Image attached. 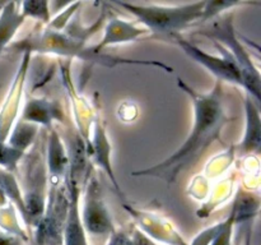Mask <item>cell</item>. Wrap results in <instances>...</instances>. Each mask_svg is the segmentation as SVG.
<instances>
[{
	"mask_svg": "<svg viewBox=\"0 0 261 245\" xmlns=\"http://www.w3.org/2000/svg\"><path fill=\"white\" fill-rule=\"evenodd\" d=\"M219 225L221 224H217L213 225V226L208 227V229L203 230L200 234H198L195 236V239L193 240L190 245H211L212 240L214 239V236L217 235L219 230Z\"/></svg>",
	"mask_w": 261,
	"mask_h": 245,
	"instance_id": "7402d4cb",
	"label": "cell"
},
{
	"mask_svg": "<svg viewBox=\"0 0 261 245\" xmlns=\"http://www.w3.org/2000/svg\"><path fill=\"white\" fill-rule=\"evenodd\" d=\"M245 132L240 142L239 150L244 155L260 152L261 147V116L260 104L252 100L249 94L245 97Z\"/></svg>",
	"mask_w": 261,
	"mask_h": 245,
	"instance_id": "30bf717a",
	"label": "cell"
},
{
	"mask_svg": "<svg viewBox=\"0 0 261 245\" xmlns=\"http://www.w3.org/2000/svg\"><path fill=\"white\" fill-rule=\"evenodd\" d=\"M171 38L173 40V42H176L182 48L184 53L189 58H191L198 64L203 65L204 68L208 69L216 77L217 81L228 82V83L242 87V77L236 61L232 58L231 54L226 48L222 47L221 45L214 42L217 48H218L219 55H212V54H208L201 50V48H199L198 46L191 43L190 41L185 40L181 35H175Z\"/></svg>",
	"mask_w": 261,
	"mask_h": 245,
	"instance_id": "8992f818",
	"label": "cell"
},
{
	"mask_svg": "<svg viewBox=\"0 0 261 245\" xmlns=\"http://www.w3.org/2000/svg\"><path fill=\"white\" fill-rule=\"evenodd\" d=\"M46 163L53 184H60L65 179L69 166V156L65 144L55 129H48Z\"/></svg>",
	"mask_w": 261,
	"mask_h": 245,
	"instance_id": "8fae6325",
	"label": "cell"
},
{
	"mask_svg": "<svg viewBox=\"0 0 261 245\" xmlns=\"http://www.w3.org/2000/svg\"><path fill=\"white\" fill-rule=\"evenodd\" d=\"M114 4L132 13L138 22L145 26L147 31L168 37L180 35V31L186 30L194 23H199L205 7V2L181 5H145L127 2H115Z\"/></svg>",
	"mask_w": 261,
	"mask_h": 245,
	"instance_id": "3957f363",
	"label": "cell"
},
{
	"mask_svg": "<svg viewBox=\"0 0 261 245\" xmlns=\"http://www.w3.org/2000/svg\"><path fill=\"white\" fill-rule=\"evenodd\" d=\"M13 50H20L23 54L38 51V53H54L56 55L69 56V58H78L88 63L101 64L106 66H115L120 64H134V65H152L163 69L167 73H172L173 69L161 61L152 60H132V59L117 58V56L107 55V54L98 53L92 47H86L84 41H79L75 37H68L66 35H61L58 31H47L43 35L35 38H28L22 41L18 45L12 46Z\"/></svg>",
	"mask_w": 261,
	"mask_h": 245,
	"instance_id": "7a4b0ae2",
	"label": "cell"
},
{
	"mask_svg": "<svg viewBox=\"0 0 261 245\" xmlns=\"http://www.w3.org/2000/svg\"><path fill=\"white\" fill-rule=\"evenodd\" d=\"M107 245H155L135 225L125 226L111 232Z\"/></svg>",
	"mask_w": 261,
	"mask_h": 245,
	"instance_id": "2e32d148",
	"label": "cell"
},
{
	"mask_svg": "<svg viewBox=\"0 0 261 245\" xmlns=\"http://www.w3.org/2000/svg\"><path fill=\"white\" fill-rule=\"evenodd\" d=\"M147 32L148 31L145 28L138 27L134 23L126 22V20L119 19V18H112L105 28L102 40L97 45H94L93 48L98 53H103L107 46L133 42Z\"/></svg>",
	"mask_w": 261,
	"mask_h": 245,
	"instance_id": "7c38bea8",
	"label": "cell"
},
{
	"mask_svg": "<svg viewBox=\"0 0 261 245\" xmlns=\"http://www.w3.org/2000/svg\"><path fill=\"white\" fill-rule=\"evenodd\" d=\"M24 152L18 151L9 145L8 143L0 140V167L8 173H13L17 168L18 162L23 157Z\"/></svg>",
	"mask_w": 261,
	"mask_h": 245,
	"instance_id": "ffe728a7",
	"label": "cell"
},
{
	"mask_svg": "<svg viewBox=\"0 0 261 245\" xmlns=\"http://www.w3.org/2000/svg\"><path fill=\"white\" fill-rule=\"evenodd\" d=\"M69 198L65 184H53L46 199L45 212L36 226V245H63Z\"/></svg>",
	"mask_w": 261,
	"mask_h": 245,
	"instance_id": "5b68a950",
	"label": "cell"
},
{
	"mask_svg": "<svg viewBox=\"0 0 261 245\" xmlns=\"http://www.w3.org/2000/svg\"><path fill=\"white\" fill-rule=\"evenodd\" d=\"M219 230L214 239L212 240L211 245H231L232 232L234 227V209L232 206V211L229 216L224 221L219 222Z\"/></svg>",
	"mask_w": 261,
	"mask_h": 245,
	"instance_id": "44dd1931",
	"label": "cell"
},
{
	"mask_svg": "<svg viewBox=\"0 0 261 245\" xmlns=\"http://www.w3.org/2000/svg\"><path fill=\"white\" fill-rule=\"evenodd\" d=\"M198 35L212 38L214 42L226 48L236 61L242 77V87L252 100L260 104V70L252 61L249 51L239 41L233 27V14L228 13L217 20H213L211 26L198 30Z\"/></svg>",
	"mask_w": 261,
	"mask_h": 245,
	"instance_id": "277c9868",
	"label": "cell"
},
{
	"mask_svg": "<svg viewBox=\"0 0 261 245\" xmlns=\"http://www.w3.org/2000/svg\"><path fill=\"white\" fill-rule=\"evenodd\" d=\"M18 5L15 2L5 3L0 10V54L12 42L25 20Z\"/></svg>",
	"mask_w": 261,
	"mask_h": 245,
	"instance_id": "5bb4252c",
	"label": "cell"
},
{
	"mask_svg": "<svg viewBox=\"0 0 261 245\" xmlns=\"http://www.w3.org/2000/svg\"><path fill=\"white\" fill-rule=\"evenodd\" d=\"M20 13L24 18H35L42 23H50L48 2H23L20 3Z\"/></svg>",
	"mask_w": 261,
	"mask_h": 245,
	"instance_id": "d6986e66",
	"label": "cell"
},
{
	"mask_svg": "<svg viewBox=\"0 0 261 245\" xmlns=\"http://www.w3.org/2000/svg\"><path fill=\"white\" fill-rule=\"evenodd\" d=\"M0 245H22L20 240L14 234H2L0 232Z\"/></svg>",
	"mask_w": 261,
	"mask_h": 245,
	"instance_id": "603a6c76",
	"label": "cell"
},
{
	"mask_svg": "<svg viewBox=\"0 0 261 245\" xmlns=\"http://www.w3.org/2000/svg\"><path fill=\"white\" fill-rule=\"evenodd\" d=\"M87 153H88V157L92 158L94 165L101 167L107 174L117 195L122 201V204H126L127 201L122 193L121 186H120L116 176H115L114 168H112L111 144H110V140L107 138L106 129L99 120H96L93 124V137H92V142L87 147Z\"/></svg>",
	"mask_w": 261,
	"mask_h": 245,
	"instance_id": "9c48e42d",
	"label": "cell"
},
{
	"mask_svg": "<svg viewBox=\"0 0 261 245\" xmlns=\"http://www.w3.org/2000/svg\"><path fill=\"white\" fill-rule=\"evenodd\" d=\"M84 185H86V193H84L83 209L81 213L84 230L87 234L93 236H105V235L110 236L115 230L114 222L102 197L98 179L92 173V170L87 176Z\"/></svg>",
	"mask_w": 261,
	"mask_h": 245,
	"instance_id": "52a82bcc",
	"label": "cell"
},
{
	"mask_svg": "<svg viewBox=\"0 0 261 245\" xmlns=\"http://www.w3.org/2000/svg\"><path fill=\"white\" fill-rule=\"evenodd\" d=\"M244 4H250V3L236 2V0H217V2H205V7L203 9L200 22H206V20L214 19V18L221 17L222 13L226 10H232L236 7H241Z\"/></svg>",
	"mask_w": 261,
	"mask_h": 245,
	"instance_id": "ac0fdd59",
	"label": "cell"
},
{
	"mask_svg": "<svg viewBox=\"0 0 261 245\" xmlns=\"http://www.w3.org/2000/svg\"><path fill=\"white\" fill-rule=\"evenodd\" d=\"M177 86L193 102L194 122L191 132L178 150L166 160L152 167L134 171L133 176H153L172 184L184 168L198 160L199 156L219 138L222 128L227 121L221 82L217 81L214 88L208 93L195 91L180 77H177Z\"/></svg>",
	"mask_w": 261,
	"mask_h": 245,
	"instance_id": "6da1fadb",
	"label": "cell"
},
{
	"mask_svg": "<svg viewBox=\"0 0 261 245\" xmlns=\"http://www.w3.org/2000/svg\"><path fill=\"white\" fill-rule=\"evenodd\" d=\"M66 191H68L69 206L66 213L65 227H64L63 245H88L87 232L82 224L81 217V184L70 179L68 174L64 179Z\"/></svg>",
	"mask_w": 261,
	"mask_h": 245,
	"instance_id": "ba28073f",
	"label": "cell"
},
{
	"mask_svg": "<svg viewBox=\"0 0 261 245\" xmlns=\"http://www.w3.org/2000/svg\"><path fill=\"white\" fill-rule=\"evenodd\" d=\"M37 125L30 124V122H25L20 120L17 124V127H15L14 132L10 135V139L8 144L12 145L15 150L24 152L25 148L32 144L33 139H35L36 134H37Z\"/></svg>",
	"mask_w": 261,
	"mask_h": 245,
	"instance_id": "e0dca14e",
	"label": "cell"
},
{
	"mask_svg": "<svg viewBox=\"0 0 261 245\" xmlns=\"http://www.w3.org/2000/svg\"><path fill=\"white\" fill-rule=\"evenodd\" d=\"M64 119V112L60 104L56 101H48L46 99H31L25 104L22 114V121L33 125H43L51 129L54 120Z\"/></svg>",
	"mask_w": 261,
	"mask_h": 245,
	"instance_id": "4fadbf2b",
	"label": "cell"
},
{
	"mask_svg": "<svg viewBox=\"0 0 261 245\" xmlns=\"http://www.w3.org/2000/svg\"><path fill=\"white\" fill-rule=\"evenodd\" d=\"M0 87H2V84H0Z\"/></svg>",
	"mask_w": 261,
	"mask_h": 245,
	"instance_id": "cb8c5ba5",
	"label": "cell"
},
{
	"mask_svg": "<svg viewBox=\"0 0 261 245\" xmlns=\"http://www.w3.org/2000/svg\"><path fill=\"white\" fill-rule=\"evenodd\" d=\"M0 190L4 194V197L9 198L12 203L17 207L19 213L24 218L25 224H28V216L27 209H25L24 203V195L20 191L19 186H18L17 180H15L13 173H8V171L0 170Z\"/></svg>",
	"mask_w": 261,
	"mask_h": 245,
	"instance_id": "9a60e30c",
	"label": "cell"
}]
</instances>
